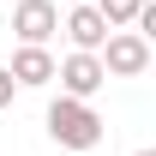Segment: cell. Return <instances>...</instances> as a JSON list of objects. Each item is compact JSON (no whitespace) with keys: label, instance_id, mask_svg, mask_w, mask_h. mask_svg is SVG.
<instances>
[{"label":"cell","instance_id":"30bf717a","mask_svg":"<svg viewBox=\"0 0 156 156\" xmlns=\"http://www.w3.org/2000/svg\"><path fill=\"white\" fill-rule=\"evenodd\" d=\"M78 6H90V0H78Z\"/></svg>","mask_w":156,"mask_h":156},{"label":"cell","instance_id":"3957f363","mask_svg":"<svg viewBox=\"0 0 156 156\" xmlns=\"http://www.w3.org/2000/svg\"><path fill=\"white\" fill-rule=\"evenodd\" d=\"M60 30V6L54 0H18V12H12V36L24 48H42V42Z\"/></svg>","mask_w":156,"mask_h":156},{"label":"cell","instance_id":"8992f818","mask_svg":"<svg viewBox=\"0 0 156 156\" xmlns=\"http://www.w3.org/2000/svg\"><path fill=\"white\" fill-rule=\"evenodd\" d=\"M6 72H12V84H48L54 78V54L48 48H18Z\"/></svg>","mask_w":156,"mask_h":156},{"label":"cell","instance_id":"5b68a950","mask_svg":"<svg viewBox=\"0 0 156 156\" xmlns=\"http://www.w3.org/2000/svg\"><path fill=\"white\" fill-rule=\"evenodd\" d=\"M66 36H72V54H96V48L114 36V30L102 24V12H96V6H72V12H66Z\"/></svg>","mask_w":156,"mask_h":156},{"label":"cell","instance_id":"6da1fadb","mask_svg":"<svg viewBox=\"0 0 156 156\" xmlns=\"http://www.w3.org/2000/svg\"><path fill=\"white\" fill-rule=\"evenodd\" d=\"M48 138L66 144V150H96L102 144V114L90 108V102L60 96V102H48Z\"/></svg>","mask_w":156,"mask_h":156},{"label":"cell","instance_id":"9c48e42d","mask_svg":"<svg viewBox=\"0 0 156 156\" xmlns=\"http://www.w3.org/2000/svg\"><path fill=\"white\" fill-rule=\"evenodd\" d=\"M138 156H156V150H138Z\"/></svg>","mask_w":156,"mask_h":156},{"label":"cell","instance_id":"ba28073f","mask_svg":"<svg viewBox=\"0 0 156 156\" xmlns=\"http://www.w3.org/2000/svg\"><path fill=\"white\" fill-rule=\"evenodd\" d=\"M12 90H18V84H12V72L0 66V108H12Z\"/></svg>","mask_w":156,"mask_h":156},{"label":"cell","instance_id":"277c9868","mask_svg":"<svg viewBox=\"0 0 156 156\" xmlns=\"http://www.w3.org/2000/svg\"><path fill=\"white\" fill-rule=\"evenodd\" d=\"M54 78L66 84V96H72V102H90L102 84H108V72H102V60H96V54H66V60L54 66Z\"/></svg>","mask_w":156,"mask_h":156},{"label":"cell","instance_id":"52a82bcc","mask_svg":"<svg viewBox=\"0 0 156 156\" xmlns=\"http://www.w3.org/2000/svg\"><path fill=\"white\" fill-rule=\"evenodd\" d=\"M90 6L102 12V24H108V30H120V24L138 18V6H144V0H90Z\"/></svg>","mask_w":156,"mask_h":156},{"label":"cell","instance_id":"7a4b0ae2","mask_svg":"<svg viewBox=\"0 0 156 156\" xmlns=\"http://www.w3.org/2000/svg\"><path fill=\"white\" fill-rule=\"evenodd\" d=\"M96 60H102V72H108V78H138L144 66H150V42L138 36V30H114V36L102 42Z\"/></svg>","mask_w":156,"mask_h":156}]
</instances>
